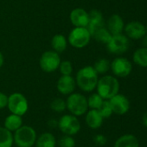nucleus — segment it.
Wrapping results in <instances>:
<instances>
[{
	"mask_svg": "<svg viewBox=\"0 0 147 147\" xmlns=\"http://www.w3.org/2000/svg\"><path fill=\"white\" fill-rule=\"evenodd\" d=\"M58 145L60 147H75V140L73 138V136L65 135L59 140Z\"/></svg>",
	"mask_w": 147,
	"mask_h": 147,
	"instance_id": "c756f323",
	"label": "nucleus"
},
{
	"mask_svg": "<svg viewBox=\"0 0 147 147\" xmlns=\"http://www.w3.org/2000/svg\"><path fill=\"white\" fill-rule=\"evenodd\" d=\"M98 80V73L93 66L88 65L78 71L75 82L81 90L90 92L96 88Z\"/></svg>",
	"mask_w": 147,
	"mask_h": 147,
	"instance_id": "f257e3e1",
	"label": "nucleus"
},
{
	"mask_svg": "<svg viewBox=\"0 0 147 147\" xmlns=\"http://www.w3.org/2000/svg\"><path fill=\"white\" fill-rule=\"evenodd\" d=\"M97 93L104 99L109 100L119 93L120 83L113 76H104L98 80Z\"/></svg>",
	"mask_w": 147,
	"mask_h": 147,
	"instance_id": "f03ea898",
	"label": "nucleus"
},
{
	"mask_svg": "<svg viewBox=\"0 0 147 147\" xmlns=\"http://www.w3.org/2000/svg\"><path fill=\"white\" fill-rule=\"evenodd\" d=\"M67 45H68L67 40L62 34H57L53 36L51 40V46L54 51L56 52L57 53H63L67 48Z\"/></svg>",
	"mask_w": 147,
	"mask_h": 147,
	"instance_id": "412c9836",
	"label": "nucleus"
},
{
	"mask_svg": "<svg viewBox=\"0 0 147 147\" xmlns=\"http://www.w3.org/2000/svg\"><path fill=\"white\" fill-rule=\"evenodd\" d=\"M35 145L36 147H55L56 140L52 134L46 132L36 138Z\"/></svg>",
	"mask_w": 147,
	"mask_h": 147,
	"instance_id": "6ab92c4d",
	"label": "nucleus"
},
{
	"mask_svg": "<svg viewBox=\"0 0 147 147\" xmlns=\"http://www.w3.org/2000/svg\"><path fill=\"white\" fill-rule=\"evenodd\" d=\"M48 125H49L50 127L54 128V127H55L56 126H58V121H56L55 120L52 119V120H49V122H48Z\"/></svg>",
	"mask_w": 147,
	"mask_h": 147,
	"instance_id": "473e14b6",
	"label": "nucleus"
},
{
	"mask_svg": "<svg viewBox=\"0 0 147 147\" xmlns=\"http://www.w3.org/2000/svg\"><path fill=\"white\" fill-rule=\"evenodd\" d=\"M3 65V54L0 53V68L2 67Z\"/></svg>",
	"mask_w": 147,
	"mask_h": 147,
	"instance_id": "f704fd0d",
	"label": "nucleus"
},
{
	"mask_svg": "<svg viewBox=\"0 0 147 147\" xmlns=\"http://www.w3.org/2000/svg\"><path fill=\"white\" fill-rule=\"evenodd\" d=\"M58 127L65 135L74 136L81 130V123L77 119V116L64 115L58 121Z\"/></svg>",
	"mask_w": 147,
	"mask_h": 147,
	"instance_id": "423d86ee",
	"label": "nucleus"
},
{
	"mask_svg": "<svg viewBox=\"0 0 147 147\" xmlns=\"http://www.w3.org/2000/svg\"><path fill=\"white\" fill-rule=\"evenodd\" d=\"M4 127L10 132H15L23 126L22 116L11 114L8 115L4 120Z\"/></svg>",
	"mask_w": 147,
	"mask_h": 147,
	"instance_id": "a211bd4d",
	"label": "nucleus"
},
{
	"mask_svg": "<svg viewBox=\"0 0 147 147\" xmlns=\"http://www.w3.org/2000/svg\"><path fill=\"white\" fill-rule=\"evenodd\" d=\"M94 141L97 146H104L107 143V138L102 134H98L94 138Z\"/></svg>",
	"mask_w": 147,
	"mask_h": 147,
	"instance_id": "7c9ffc66",
	"label": "nucleus"
},
{
	"mask_svg": "<svg viewBox=\"0 0 147 147\" xmlns=\"http://www.w3.org/2000/svg\"><path fill=\"white\" fill-rule=\"evenodd\" d=\"M58 91L62 95H70L74 92L76 87L75 79L71 76L62 75L57 81L56 84Z\"/></svg>",
	"mask_w": 147,
	"mask_h": 147,
	"instance_id": "2eb2a0df",
	"label": "nucleus"
},
{
	"mask_svg": "<svg viewBox=\"0 0 147 147\" xmlns=\"http://www.w3.org/2000/svg\"><path fill=\"white\" fill-rule=\"evenodd\" d=\"M91 37L87 28L75 27L68 35V42L75 48H83L89 43Z\"/></svg>",
	"mask_w": 147,
	"mask_h": 147,
	"instance_id": "0eeeda50",
	"label": "nucleus"
},
{
	"mask_svg": "<svg viewBox=\"0 0 147 147\" xmlns=\"http://www.w3.org/2000/svg\"><path fill=\"white\" fill-rule=\"evenodd\" d=\"M61 58L55 51H47L40 58L39 65L41 69L45 72H53L59 68Z\"/></svg>",
	"mask_w": 147,
	"mask_h": 147,
	"instance_id": "6e6552de",
	"label": "nucleus"
},
{
	"mask_svg": "<svg viewBox=\"0 0 147 147\" xmlns=\"http://www.w3.org/2000/svg\"><path fill=\"white\" fill-rule=\"evenodd\" d=\"M7 104H8V96L4 93L0 92V109L6 108Z\"/></svg>",
	"mask_w": 147,
	"mask_h": 147,
	"instance_id": "2f4dec72",
	"label": "nucleus"
},
{
	"mask_svg": "<svg viewBox=\"0 0 147 147\" xmlns=\"http://www.w3.org/2000/svg\"><path fill=\"white\" fill-rule=\"evenodd\" d=\"M107 47L110 53L114 54H122L127 51L129 40L127 36L122 34L112 35V38L107 44Z\"/></svg>",
	"mask_w": 147,
	"mask_h": 147,
	"instance_id": "1a4fd4ad",
	"label": "nucleus"
},
{
	"mask_svg": "<svg viewBox=\"0 0 147 147\" xmlns=\"http://www.w3.org/2000/svg\"><path fill=\"white\" fill-rule=\"evenodd\" d=\"M114 147H139V141L134 135L125 134L116 140Z\"/></svg>",
	"mask_w": 147,
	"mask_h": 147,
	"instance_id": "aec40b11",
	"label": "nucleus"
},
{
	"mask_svg": "<svg viewBox=\"0 0 147 147\" xmlns=\"http://www.w3.org/2000/svg\"><path fill=\"white\" fill-rule=\"evenodd\" d=\"M124 29L126 34V36L133 40L142 39L146 34V26L143 23L137 21H133L127 23Z\"/></svg>",
	"mask_w": 147,
	"mask_h": 147,
	"instance_id": "f8f14e48",
	"label": "nucleus"
},
{
	"mask_svg": "<svg viewBox=\"0 0 147 147\" xmlns=\"http://www.w3.org/2000/svg\"><path fill=\"white\" fill-rule=\"evenodd\" d=\"M36 132L29 126H22L13 134L14 143L17 147H32L36 141Z\"/></svg>",
	"mask_w": 147,
	"mask_h": 147,
	"instance_id": "7ed1b4c3",
	"label": "nucleus"
},
{
	"mask_svg": "<svg viewBox=\"0 0 147 147\" xmlns=\"http://www.w3.org/2000/svg\"><path fill=\"white\" fill-rule=\"evenodd\" d=\"M110 62L106 59H101L99 60H97L94 64V65L93 66L94 68V70L96 71V72L98 74H104L106 72L108 71L109 68H110Z\"/></svg>",
	"mask_w": 147,
	"mask_h": 147,
	"instance_id": "a878e982",
	"label": "nucleus"
},
{
	"mask_svg": "<svg viewBox=\"0 0 147 147\" xmlns=\"http://www.w3.org/2000/svg\"><path fill=\"white\" fill-rule=\"evenodd\" d=\"M14 144L12 132L6 129L4 127H0V147H12Z\"/></svg>",
	"mask_w": 147,
	"mask_h": 147,
	"instance_id": "4be33fe9",
	"label": "nucleus"
},
{
	"mask_svg": "<svg viewBox=\"0 0 147 147\" xmlns=\"http://www.w3.org/2000/svg\"><path fill=\"white\" fill-rule=\"evenodd\" d=\"M125 25L122 17L117 14L111 16L107 21V29L112 35L122 34Z\"/></svg>",
	"mask_w": 147,
	"mask_h": 147,
	"instance_id": "dca6fc26",
	"label": "nucleus"
},
{
	"mask_svg": "<svg viewBox=\"0 0 147 147\" xmlns=\"http://www.w3.org/2000/svg\"><path fill=\"white\" fill-rule=\"evenodd\" d=\"M133 61L142 67H147V47H140L133 53Z\"/></svg>",
	"mask_w": 147,
	"mask_h": 147,
	"instance_id": "5701e85b",
	"label": "nucleus"
},
{
	"mask_svg": "<svg viewBox=\"0 0 147 147\" xmlns=\"http://www.w3.org/2000/svg\"><path fill=\"white\" fill-rule=\"evenodd\" d=\"M103 101H104V99L98 93L92 94L88 98V108H90L91 109H97L98 110L99 108L101 106Z\"/></svg>",
	"mask_w": 147,
	"mask_h": 147,
	"instance_id": "393cba45",
	"label": "nucleus"
},
{
	"mask_svg": "<svg viewBox=\"0 0 147 147\" xmlns=\"http://www.w3.org/2000/svg\"><path fill=\"white\" fill-rule=\"evenodd\" d=\"M93 37L98 41V42H101V43H103V44H107L108 41L111 40L112 38V34L111 33L108 31V29L105 27L98 29L94 34H93Z\"/></svg>",
	"mask_w": 147,
	"mask_h": 147,
	"instance_id": "b1692460",
	"label": "nucleus"
},
{
	"mask_svg": "<svg viewBox=\"0 0 147 147\" xmlns=\"http://www.w3.org/2000/svg\"><path fill=\"white\" fill-rule=\"evenodd\" d=\"M103 117L97 109H91L87 113L86 123L92 129H98L103 123Z\"/></svg>",
	"mask_w": 147,
	"mask_h": 147,
	"instance_id": "f3484780",
	"label": "nucleus"
},
{
	"mask_svg": "<svg viewBox=\"0 0 147 147\" xmlns=\"http://www.w3.org/2000/svg\"><path fill=\"white\" fill-rule=\"evenodd\" d=\"M98 111L103 118H109L113 115V110L108 100H104L101 106L99 108Z\"/></svg>",
	"mask_w": 147,
	"mask_h": 147,
	"instance_id": "cd10ccee",
	"label": "nucleus"
},
{
	"mask_svg": "<svg viewBox=\"0 0 147 147\" xmlns=\"http://www.w3.org/2000/svg\"><path fill=\"white\" fill-rule=\"evenodd\" d=\"M66 105L68 110L75 116H81L87 113L88 105L86 96L80 93H72L68 96Z\"/></svg>",
	"mask_w": 147,
	"mask_h": 147,
	"instance_id": "20e7f679",
	"label": "nucleus"
},
{
	"mask_svg": "<svg viewBox=\"0 0 147 147\" xmlns=\"http://www.w3.org/2000/svg\"><path fill=\"white\" fill-rule=\"evenodd\" d=\"M7 107L11 114L23 116L28 111L29 103L28 100L23 94L16 92L8 96Z\"/></svg>",
	"mask_w": 147,
	"mask_h": 147,
	"instance_id": "39448f33",
	"label": "nucleus"
},
{
	"mask_svg": "<svg viewBox=\"0 0 147 147\" xmlns=\"http://www.w3.org/2000/svg\"><path fill=\"white\" fill-rule=\"evenodd\" d=\"M88 24L87 26L88 30L89 31L91 36L100 28L105 27V22L102 16V13L97 9H92L89 13Z\"/></svg>",
	"mask_w": 147,
	"mask_h": 147,
	"instance_id": "ddd939ff",
	"label": "nucleus"
},
{
	"mask_svg": "<svg viewBox=\"0 0 147 147\" xmlns=\"http://www.w3.org/2000/svg\"><path fill=\"white\" fill-rule=\"evenodd\" d=\"M146 34H147V26H146Z\"/></svg>",
	"mask_w": 147,
	"mask_h": 147,
	"instance_id": "c9c22d12",
	"label": "nucleus"
},
{
	"mask_svg": "<svg viewBox=\"0 0 147 147\" xmlns=\"http://www.w3.org/2000/svg\"><path fill=\"white\" fill-rule=\"evenodd\" d=\"M110 67L112 69L113 73L119 78L127 77L131 73L132 69H133L131 62L127 59L122 58V57L114 59Z\"/></svg>",
	"mask_w": 147,
	"mask_h": 147,
	"instance_id": "9d476101",
	"label": "nucleus"
},
{
	"mask_svg": "<svg viewBox=\"0 0 147 147\" xmlns=\"http://www.w3.org/2000/svg\"><path fill=\"white\" fill-rule=\"evenodd\" d=\"M109 103L111 105L113 113L122 115H125L130 109V102L127 97H126L124 95L117 94L109 100Z\"/></svg>",
	"mask_w": 147,
	"mask_h": 147,
	"instance_id": "9b49d317",
	"label": "nucleus"
},
{
	"mask_svg": "<svg viewBox=\"0 0 147 147\" xmlns=\"http://www.w3.org/2000/svg\"><path fill=\"white\" fill-rule=\"evenodd\" d=\"M142 121H143V124L147 127V111L142 116Z\"/></svg>",
	"mask_w": 147,
	"mask_h": 147,
	"instance_id": "72a5a7b5",
	"label": "nucleus"
},
{
	"mask_svg": "<svg viewBox=\"0 0 147 147\" xmlns=\"http://www.w3.org/2000/svg\"><path fill=\"white\" fill-rule=\"evenodd\" d=\"M70 21L75 27L77 28H87L89 20L88 13L81 8L74 9L70 13Z\"/></svg>",
	"mask_w": 147,
	"mask_h": 147,
	"instance_id": "4468645a",
	"label": "nucleus"
},
{
	"mask_svg": "<svg viewBox=\"0 0 147 147\" xmlns=\"http://www.w3.org/2000/svg\"><path fill=\"white\" fill-rule=\"evenodd\" d=\"M59 70H60V72L62 73V75L68 76V75H71V73L73 71V65H72L71 62L68 60L61 61L60 65H59Z\"/></svg>",
	"mask_w": 147,
	"mask_h": 147,
	"instance_id": "c85d7f7f",
	"label": "nucleus"
},
{
	"mask_svg": "<svg viewBox=\"0 0 147 147\" xmlns=\"http://www.w3.org/2000/svg\"><path fill=\"white\" fill-rule=\"evenodd\" d=\"M50 108L55 112L62 113L67 109L66 102L62 98H55L50 103Z\"/></svg>",
	"mask_w": 147,
	"mask_h": 147,
	"instance_id": "bb28decb",
	"label": "nucleus"
}]
</instances>
